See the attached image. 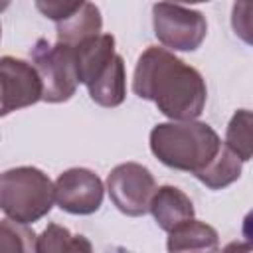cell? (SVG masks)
<instances>
[{"instance_id":"6","label":"cell","mask_w":253,"mask_h":253,"mask_svg":"<svg viewBox=\"0 0 253 253\" xmlns=\"http://www.w3.org/2000/svg\"><path fill=\"white\" fill-rule=\"evenodd\" d=\"M156 182L150 170L138 162L115 166L107 176V192L117 210L125 215L138 217L150 211V202L156 194Z\"/></svg>"},{"instance_id":"19","label":"cell","mask_w":253,"mask_h":253,"mask_svg":"<svg viewBox=\"0 0 253 253\" xmlns=\"http://www.w3.org/2000/svg\"><path fill=\"white\" fill-rule=\"evenodd\" d=\"M219 253H253V237L245 241H231Z\"/></svg>"},{"instance_id":"16","label":"cell","mask_w":253,"mask_h":253,"mask_svg":"<svg viewBox=\"0 0 253 253\" xmlns=\"http://www.w3.org/2000/svg\"><path fill=\"white\" fill-rule=\"evenodd\" d=\"M241 164L243 162L223 142V148L215 156V160L206 170L196 174V178L210 190H221V188H227L229 184H233L241 176Z\"/></svg>"},{"instance_id":"14","label":"cell","mask_w":253,"mask_h":253,"mask_svg":"<svg viewBox=\"0 0 253 253\" xmlns=\"http://www.w3.org/2000/svg\"><path fill=\"white\" fill-rule=\"evenodd\" d=\"M38 253H93L85 235H73L59 223H47L38 237Z\"/></svg>"},{"instance_id":"7","label":"cell","mask_w":253,"mask_h":253,"mask_svg":"<svg viewBox=\"0 0 253 253\" xmlns=\"http://www.w3.org/2000/svg\"><path fill=\"white\" fill-rule=\"evenodd\" d=\"M0 83L2 117L10 115L12 111L36 105L38 101H43V81L34 63H28L12 55H4L0 59Z\"/></svg>"},{"instance_id":"1","label":"cell","mask_w":253,"mask_h":253,"mask_svg":"<svg viewBox=\"0 0 253 253\" xmlns=\"http://www.w3.org/2000/svg\"><path fill=\"white\" fill-rule=\"evenodd\" d=\"M132 91L136 97L152 101L172 121H196L208 99L202 73L158 45L140 53L132 75Z\"/></svg>"},{"instance_id":"12","label":"cell","mask_w":253,"mask_h":253,"mask_svg":"<svg viewBox=\"0 0 253 253\" xmlns=\"http://www.w3.org/2000/svg\"><path fill=\"white\" fill-rule=\"evenodd\" d=\"M168 253H219L217 231L198 219H190L168 233Z\"/></svg>"},{"instance_id":"15","label":"cell","mask_w":253,"mask_h":253,"mask_svg":"<svg viewBox=\"0 0 253 253\" xmlns=\"http://www.w3.org/2000/svg\"><path fill=\"white\" fill-rule=\"evenodd\" d=\"M225 146L241 160L253 158V111L237 109L225 130Z\"/></svg>"},{"instance_id":"13","label":"cell","mask_w":253,"mask_h":253,"mask_svg":"<svg viewBox=\"0 0 253 253\" xmlns=\"http://www.w3.org/2000/svg\"><path fill=\"white\" fill-rule=\"evenodd\" d=\"M89 97L107 109L119 107L126 97V73H125V61L117 53L113 61L101 71V75L87 87Z\"/></svg>"},{"instance_id":"3","label":"cell","mask_w":253,"mask_h":253,"mask_svg":"<svg viewBox=\"0 0 253 253\" xmlns=\"http://www.w3.org/2000/svg\"><path fill=\"white\" fill-rule=\"evenodd\" d=\"M55 202V184L34 166L10 168L0 176V208L8 219L30 225L47 215Z\"/></svg>"},{"instance_id":"17","label":"cell","mask_w":253,"mask_h":253,"mask_svg":"<svg viewBox=\"0 0 253 253\" xmlns=\"http://www.w3.org/2000/svg\"><path fill=\"white\" fill-rule=\"evenodd\" d=\"M0 253H38L34 229L4 217L0 221Z\"/></svg>"},{"instance_id":"4","label":"cell","mask_w":253,"mask_h":253,"mask_svg":"<svg viewBox=\"0 0 253 253\" xmlns=\"http://www.w3.org/2000/svg\"><path fill=\"white\" fill-rule=\"evenodd\" d=\"M34 67L43 81V101L45 103H65L73 97L79 75L75 65L73 49L63 43H47L38 40L32 47Z\"/></svg>"},{"instance_id":"10","label":"cell","mask_w":253,"mask_h":253,"mask_svg":"<svg viewBox=\"0 0 253 253\" xmlns=\"http://www.w3.org/2000/svg\"><path fill=\"white\" fill-rule=\"evenodd\" d=\"M71 49L75 55L79 83H83L85 87H89L101 75V71L113 61V57L117 55L115 38L111 34H101V36L91 38V40H87V42H83Z\"/></svg>"},{"instance_id":"8","label":"cell","mask_w":253,"mask_h":253,"mask_svg":"<svg viewBox=\"0 0 253 253\" xmlns=\"http://www.w3.org/2000/svg\"><path fill=\"white\" fill-rule=\"evenodd\" d=\"M105 188L89 168H69L55 180V202L59 210L73 215L95 213L103 204Z\"/></svg>"},{"instance_id":"2","label":"cell","mask_w":253,"mask_h":253,"mask_svg":"<svg viewBox=\"0 0 253 253\" xmlns=\"http://www.w3.org/2000/svg\"><path fill=\"white\" fill-rule=\"evenodd\" d=\"M217 132L200 121L160 123L150 130V150L168 168L200 174L221 152Z\"/></svg>"},{"instance_id":"11","label":"cell","mask_w":253,"mask_h":253,"mask_svg":"<svg viewBox=\"0 0 253 253\" xmlns=\"http://www.w3.org/2000/svg\"><path fill=\"white\" fill-rule=\"evenodd\" d=\"M150 213L158 227L170 233L178 225L194 219V204L180 188L160 186L150 202Z\"/></svg>"},{"instance_id":"5","label":"cell","mask_w":253,"mask_h":253,"mask_svg":"<svg viewBox=\"0 0 253 253\" xmlns=\"http://www.w3.org/2000/svg\"><path fill=\"white\" fill-rule=\"evenodd\" d=\"M152 26L158 42L174 51L198 49L208 34L206 16L200 10L168 2L152 6Z\"/></svg>"},{"instance_id":"18","label":"cell","mask_w":253,"mask_h":253,"mask_svg":"<svg viewBox=\"0 0 253 253\" xmlns=\"http://www.w3.org/2000/svg\"><path fill=\"white\" fill-rule=\"evenodd\" d=\"M231 28L239 40L253 45V2H235L233 4Z\"/></svg>"},{"instance_id":"9","label":"cell","mask_w":253,"mask_h":253,"mask_svg":"<svg viewBox=\"0 0 253 253\" xmlns=\"http://www.w3.org/2000/svg\"><path fill=\"white\" fill-rule=\"evenodd\" d=\"M55 26H57V30H55L57 43L75 47L91 38L101 36L103 18L95 4L79 0L77 6L73 8V12L69 16H65L61 22H57Z\"/></svg>"}]
</instances>
